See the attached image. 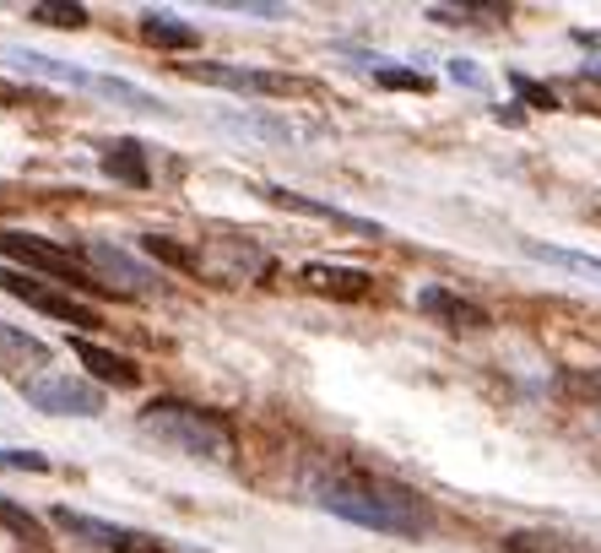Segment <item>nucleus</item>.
Masks as SVG:
<instances>
[{
    "label": "nucleus",
    "instance_id": "f257e3e1",
    "mask_svg": "<svg viewBox=\"0 0 601 553\" xmlns=\"http://www.w3.org/2000/svg\"><path fill=\"white\" fill-rule=\"evenodd\" d=\"M315 500H321V511L342 515L353 526H368V532H385V537H423L434 526V515H428V505L417 494H406L396 483H374V477L321 483Z\"/></svg>",
    "mask_w": 601,
    "mask_h": 553
},
{
    "label": "nucleus",
    "instance_id": "f03ea898",
    "mask_svg": "<svg viewBox=\"0 0 601 553\" xmlns=\"http://www.w3.org/2000/svg\"><path fill=\"white\" fill-rule=\"evenodd\" d=\"M141 434H152L168 451H179L190 462H206V467H228L234 462V434L223 428V418L206 413V407H190V402H147L141 407Z\"/></svg>",
    "mask_w": 601,
    "mask_h": 553
},
{
    "label": "nucleus",
    "instance_id": "7ed1b4c3",
    "mask_svg": "<svg viewBox=\"0 0 601 553\" xmlns=\"http://www.w3.org/2000/svg\"><path fill=\"white\" fill-rule=\"evenodd\" d=\"M0 256L17 260L22 271H43V277H55L66 294H92V288H109V283H92L87 271H81L71 250H60V245H49L39 234H22V228H0Z\"/></svg>",
    "mask_w": 601,
    "mask_h": 553
},
{
    "label": "nucleus",
    "instance_id": "20e7f679",
    "mask_svg": "<svg viewBox=\"0 0 601 553\" xmlns=\"http://www.w3.org/2000/svg\"><path fill=\"white\" fill-rule=\"evenodd\" d=\"M22 396L39 413H55V418H98L104 413V391L77 381V375H28Z\"/></svg>",
    "mask_w": 601,
    "mask_h": 553
},
{
    "label": "nucleus",
    "instance_id": "39448f33",
    "mask_svg": "<svg viewBox=\"0 0 601 553\" xmlns=\"http://www.w3.org/2000/svg\"><path fill=\"white\" fill-rule=\"evenodd\" d=\"M0 288L11 298H22V304H33V309H43V315H55V320L98 326V309H92V304H81L77 294H60V288H43V283H33V277L17 271V266H0Z\"/></svg>",
    "mask_w": 601,
    "mask_h": 553
},
{
    "label": "nucleus",
    "instance_id": "423d86ee",
    "mask_svg": "<svg viewBox=\"0 0 601 553\" xmlns=\"http://www.w3.org/2000/svg\"><path fill=\"white\" fill-rule=\"evenodd\" d=\"M49 521L66 532V537H77V543H87V549H104V553H136V532H125V526H115V521H98V515H81V511H66V505H55L49 511Z\"/></svg>",
    "mask_w": 601,
    "mask_h": 553
},
{
    "label": "nucleus",
    "instance_id": "0eeeda50",
    "mask_svg": "<svg viewBox=\"0 0 601 553\" xmlns=\"http://www.w3.org/2000/svg\"><path fill=\"white\" fill-rule=\"evenodd\" d=\"M81 260H87L98 277H109V288L120 283V294H147V288L158 283V277H152L136 256H125V250L104 245V239H81Z\"/></svg>",
    "mask_w": 601,
    "mask_h": 553
},
{
    "label": "nucleus",
    "instance_id": "6e6552de",
    "mask_svg": "<svg viewBox=\"0 0 601 553\" xmlns=\"http://www.w3.org/2000/svg\"><path fill=\"white\" fill-rule=\"evenodd\" d=\"M417 309H423V315H434V320L450 326V332H487V326H493L482 304L450 294V288H417Z\"/></svg>",
    "mask_w": 601,
    "mask_h": 553
},
{
    "label": "nucleus",
    "instance_id": "1a4fd4ad",
    "mask_svg": "<svg viewBox=\"0 0 601 553\" xmlns=\"http://www.w3.org/2000/svg\"><path fill=\"white\" fill-rule=\"evenodd\" d=\"M196 82H217V87H234V92H304V82L293 77H272V71H239V66H217V60H200L190 66Z\"/></svg>",
    "mask_w": 601,
    "mask_h": 553
},
{
    "label": "nucleus",
    "instance_id": "9d476101",
    "mask_svg": "<svg viewBox=\"0 0 601 553\" xmlns=\"http://www.w3.org/2000/svg\"><path fill=\"white\" fill-rule=\"evenodd\" d=\"M298 283H304L309 294H325V298H363L374 288L368 271H358V266H331V260H309V266L298 271Z\"/></svg>",
    "mask_w": 601,
    "mask_h": 553
},
{
    "label": "nucleus",
    "instance_id": "9b49d317",
    "mask_svg": "<svg viewBox=\"0 0 601 553\" xmlns=\"http://www.w3.org/2000/svg\"><path fill=\"white\" fill-rule=\"evenodd\" d=\"M266 201H272V207H282V213L321 217V223H336V228H353V234H363V239H380V223L342 213V207H325V201H309V196H298V190H282V185H272V190H266Z\"/></svg>",
    "mask_w": 601,
    "mask_h": 553
},
{
    "label": "nucleus",
    "instance_id": "f8f14e48",
    "mask_svg": "<svg viewBox=\"0 0 601 553\" xmlns=\"http://www.w3.org/2000/svg\"><path fill=\"white\" fill-rule=\"evenodd\" d=\"M104 174L120 179V185H130V190H147V185H152V164H147L141 141H130V136L104 141Z\"/></svg>",
    "mask_w": 601,
    "mask_h": 553
},
{
    "label": "nucleus",
    "instance_id": "ddd939ff",
    "mask_svg": "<svg viewBox=\"0 0 601 553\" xmlns=\"http://www.w3.org/2000/svg\"><path fill=\"white\" fill-rule=\"evenodd\" d=\"M71 353H77L81 364H87V369H92L104 385H115V391H130V385L141 381V369H136L125 353H109V347H98V342H87V337L71 342Z\"/></svg>",
    "mask_w": 601,
    "mask_h": 553
},
{
    "label": "nucleus",
    "instance_id": "4468645a",
    "mask_svg": "<svg viewBox=\"0 0 601 553\" xmlns=\"http://www.w3.org/2000/svg\"><path fill=\"white\" fill-rule=\"evenodd\" d=\"M0 364H6V369H28V364L43 369V364H49V342H39L33 332H17V326L0 320Z\"/></svg>",
    "mask_w": 601,
    "mask_h": 553
},
{
    "label": "nucleus",
    "instance_id": "2eb2a0df",
    "mask_svg": "<svg viewBox=\"0 0 601 553\" xmlns=\"http://www.w3.org/2000/svg\"><path fill=\"white\" fill-rule=\"evenodd\" d=\"M141 256L158 260V266H174V271H185V277H200V256L190 245H179L174 234H141Z\"/></svg>",
    "mask_w": 601,
    "mask_h": 553
},
{
    "label": "nucleus",
    "instance_id": "dca6fc26",
    "mask_svg": "<svg viewBox=\"0 0 601 553\" xmlns=\"http://www.w3.org/2000/svg\"><path fill=\"white\" fill-rule=\"evenodd\" d=\"M553 391L569 396V402H580V407H597L601 413V369H559Z\"/></svg>",
    "mask_w": 601,
    "mask_h": 553
},
{
    "label": "nucleus",
    "instance_id": "f3484780",
    "mask_svg": "<svg viewBox=\"0 0 601 553\" xmlns=\"http://www.w3.org/2000/svg\"><path fill=\"white\" fill-rule=\"evenodd\" d=\"M525 256H531V260H548V266H563V271H580V277H597V283H601V260L597 256L559 250V245H536V239H525Z\"/></svg>",
    "mask_w": 601,
    "mask_h": 553
},
{
    "label": "nucleus",
    "instance_id": "a211bd4d",
    "mask_svg": "<svg viewBox=\"0 0 601 553\" xmlns=\"http://www.w3.org/2000/svg\"><path fill=\"white\" fill-rule=\"evenodd\" d=\"M504 553H585V549L574 537H559V532H510Z\"/></svg>",
    "mask_w": 601,
    "mask_h": 553
},
{
    "label": "nucleus",
    "instance_id": "6ab92c4d",
    "mask_svg": "<svg viewBox=\"0 0 601 553\" xmlns=\"http://www.w3.org/2000/svg\"><path fill=\"white\" fill-rule=\"evenodd\" d=\"M147 39L162 43V49H190L196 43V28H185V22H174V17H147Z\"/></svg>",
    "mask_w": 601,
    "mask_h": 553
},
{
    "label": "nucleus",
    "instance_id": "aec40b11",
    "mask_svg": "<svg viewBox=\"0 0 601 553\" xmlns=\"http://www.w3.org/2000/svg\"><path fill=\"white\" fill-rule=\"evenodd\" d=\"M28 17L49 22V28H87V6H49V0H39V6H28Z\"/></svg>",
    "mask_w": 601,
    "mask_h": 553
},
{
    "label": "nucleus",
    "instance_id": "412c9836",
    "mask_svg": "<svg viewBox=\"0 0 601 553\" xmlns=\"http://www.w3.org/2000/svg\"><path fill=\"white\" fill-rule=\"evenodd\" d=\"M374 77H380V87H396V92H428V77H417V71H391V66H380V71H374Z\"/></svg>",
    "mask_w": 601,
    "mask_h": 553
},
{
    "label": "nucleus",
    "instance_id": "4be33fe9",
    "mask_svg": "<svg viewBox=\"0 0 601 553\" xmlns=\"http://www.w3.org/2000/svg\"><path fill=\"white\" fill-rule=\"evenodd\" d=\"M0 467H11V472H49V462H43L39 451H0Z\"/></svg>",
    "mask_w": 601,
    "mask_h": 553
},
{
    "label": "nucleus",
    "instance_id": "5701e85b",
    "mask_svg": "<svg viewBox=\"0 0 601 553\" xmlns=\"http://www.w3.org/2000/svg\"><path fill=\"white\" fill-rule=\"evenodd\" d=\"M510 82H515V92H521L525 103H536V109H559V98H553L542 82H525V77H510Z\"/></svg>",
    "mask_w": 601,
    "mask_h": 553
},
{
    "label": "nucleus",
    "instance_id": "b1692460",
    "mask_svg": "<svg viewBox=\"0 0 601 553\" xmlns=\"http://www.w3.org/2000/svg\"><path fill=\"white\" fill-rule=\"evenodd\" d=\"M0 521H6L11 532H22V537H39V521L28 511H17V505H6V500H0Z\"/></svg>",
    "mask_w": 601,
    "mask_h": 553
},
{
    "label": "nucleus",
    "instance_id": "393cba45",
    "mask_svg": "<svg viewBox=\"0 0 601 553\" xmlns=\"http://www.w3.org/2000/svg\"><path fill=\"white\" fill-rule=\"evenodd\" d=\"M450 77H455V82H466V87H477V71H472L466 60H455V66H450Z\"/></svg>",
    "mask_w": 601,
    "mask_h": 553
}]
</instances>
